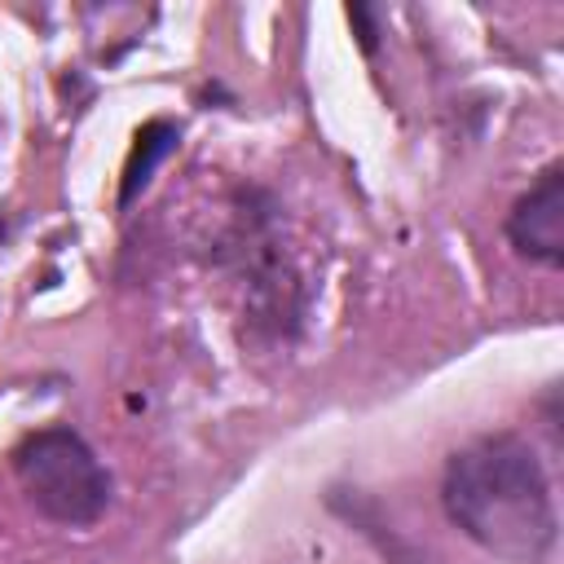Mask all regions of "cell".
Instances as JSON below:
<instances>
[{"instance_id":"6","label":"cell","mask_w":564,"mask_h":564,"mask_svg":"<svg viewBox=\"0 0 564 564\" xmlns=\"http://www.w3.org/2000/svg\"><path fill=\"white\" fill-rule=\"evenodd\" d=\"M348 26L357 35V48L366 57H375L379 53V18H375V9L370 4H348Z\"/></svg>"},{"instance_id":"7","label":"cell","mask_w":564,"mask_h":564,"mask_svg":"<svg viewBox=\"0 0 564 564\" xmlns=\"http://www.w3.org/2000/svg\"><path fill=\"white\" fill-rule=\"evenodd\" d=\"M9 238V216H4V207H0V242Z\"/></svg>"},{"instance_id":"4","label":"cell","mask_w":564,"mask_h":564,"mask_svg":"<svg viewBox=\"0 0 564 564\" xmlns=\"http://www.w3.org/2000/svg\"><path fill=\"white\" fill-rule=\"evenodd\" d=\"M507 242L520 260L560 269L564 264V163H546L538 181L507 212Z\"/></svg>"},{"instance_id":"2","label":"cell","mask_w":564,"mask_h":564,"mask_svg":"<svg viewBox=\"0 0 564 564\" xmlns=\"http://www.w3.org/2000/svg\"><path fill=\"white\" fill-rule=\"evenodd\" d=\"M13 476L26 494V502L66 529L97 524L115 498V480L93 454V445L70 427V423H48L26 432L13 454Z\"/></svg>"},{"instance_id":"5","label":"cell","mask_w":564,"mask_h":564,"mask_svg":"<svg viewBox=\"0 0 564 564\" xmlns=\"http://www.w3.org/2000/svg\"><path fill=\"white\" fill-rule=\"evenodd\" d=\"M176 145H181V123L167 119V115H154L132 132V145H128V159H123V172H119V198H115L119 212H128L145 194L159 163L167 154H176Z\"/></svg>"},{"instance_id":"1","label":"cell","mask_w":564,"mask_h":564,"mask_svg":"<svg viewBox=\"0 0 564 564\" xmlns=\"http://www.w3.org/2000/svg\"><path fill=\"white\" fill-rule=\"evenodd\" d=\"M449 524L507 564H546L560 538L546 467L520 432H485L441 467Z\"/></svg>"},{"instance_id":"3","label":"cell","mask_w":564,"mask_h":564,"mask_svg":"<svg viewBox=\"0 0 564 564\" xmlns=\"http://www.w3.org/2000/svg\"><path fill=\"white\" fill-rule=\"evenodd\" d=\"M229 260L242 278V313L256 326H269L273 335H291L300 326V278L278 247L273 229V198L260 189L238 194L234 234H229Z\"/></svg>"}]
</instances>
